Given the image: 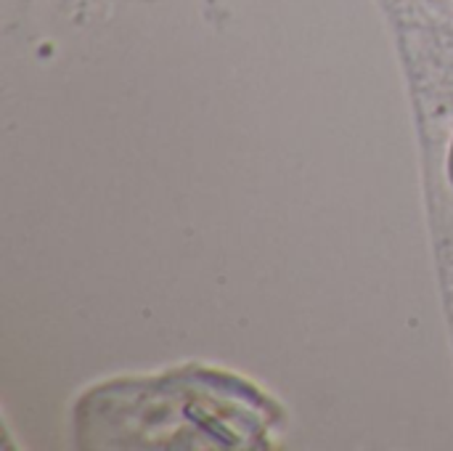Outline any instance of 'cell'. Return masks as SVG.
<instances>
[{"mask_svg": "<svg viewBox=\"0 0 453 451\" xmlns=\"http://www.w3.org/2000/svg\"><path fill=\"white\" fill-rule=\"evenodd\" d=\"M449 178H451V186H453V144H451V154H449Z\"/></svg>", "mask_w": 453, "mask_h": 451, "instance_id": "6da1fadb", "label": "cell"}]
</instances>
